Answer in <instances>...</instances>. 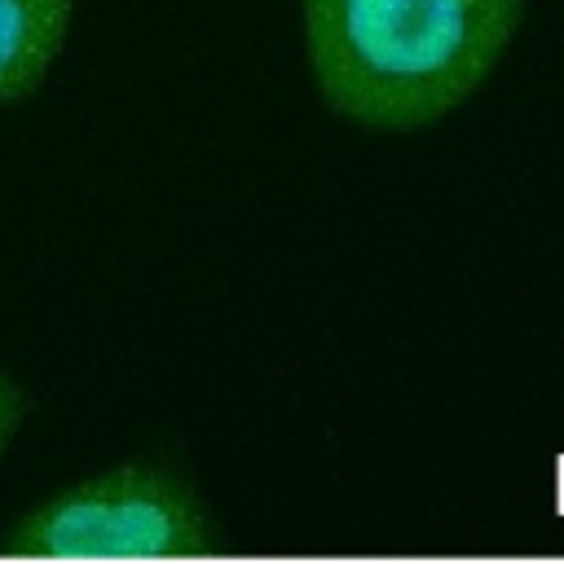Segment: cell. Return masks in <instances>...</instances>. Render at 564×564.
Masks as SVG:
<instances>
[{"instance_id":"6da1fadb","label":"cell","mask_w":564,"mask_h":564,"mask_svg":"<svg viewBox=\"0 0 564 564\" xmlns=\"http://www.w3.org/2000/svg\"><path fill=\"white\" fill-rule=\"evenodd\" d=\"M322 101L366 128H423L507 53L529 0H300Z\"/></svg>"},{"instance_id":"7a4b0ae2","label":"cell","mask_w":564,"mask_h":564,"mask_svg":"<svg viewBox=\"0 0 564 564\" xmlns=\"http://www.w3.org/2000/svg\"><path fill=\"white\" fill-rule=\"evenodd\" d=\"M0 546L44 560H176L216 551L220 529L176 463L132 458L44 498Z\"/></svg>"},{"instance_id":"3957f363","label":"cell","mask_w":564,"mask_h":564,"mask_svg":"<svg viewBox=\"0 0 564 564\" xmlns=\"http://www.w3.org/2000/svg\"><path fill=\"white\" fill-rule=\"evenodd\" d=\"M75 0H0V101H18L53 70Z\"/></svg>"},{"instance_id":"277c9868","label":"cell","mask_w":564,"mask_h":564,"mask_svg":"<svg viewBox=\"0 0 564 564\" xmlns=\"http://www.w3.org/2000/svg\"><path fill=\"white\" fill-rule=\"evenodd\" d=\"M26 414H31V392L0 366V454L13 445L18 427L26 423Z\"/></svg>"}]
</instances>
